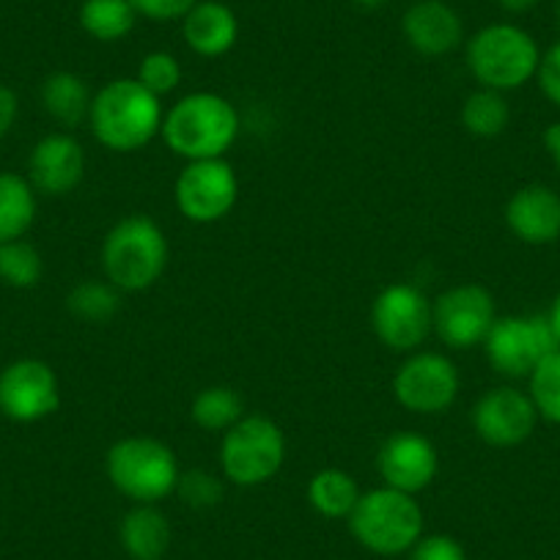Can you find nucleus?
Returning <instances> with one entry per match:
<instances>
[{
	"label": "nucleus",
	"mask_w": 560,
	"mask_h": 560,
	"mask_svg": "<svg viewBox=\"0 0 560 560\" xmlns=\"http://www.w3.org/2000/svg\"><path fill=\"white\" fill-rule=\"evenodd\" d=\"M163 102L135 78L102 85L91 102L89 124L94 138L110 152L129 154L149 147L163 129Z\"/></svg>",
	"instance_id": "obj_1"
},
{
	"label": "nucleus",
	"mask_w": 560,
	"mask_h": 560,
	"mask_svg": "<svg viewBox=\"0 0 560 560\" xmlns=\"http://www.w3.org/2000/svg\"><path fill=\"white\" fill-rule=\"evenodd\" d=\"M165 147L187 163L218 160L229 154L240 135V113L225 96L196 91L182 96L163 118Z\"/></svg>",
	"instance_id": "obj_2"
},
{
	"label": "nucleus",
	"mask_w": 560,
	"mask_h": 560,
	"mask_svg": "<svg viewBox=\"0 0 560 560\" xmlns=\"http://www.w3.org/2000/svg\"><path fill=\"white\" fill-rule=\"evenodd\" d=\"M168 267V240L147 214H129L102 242V272L118 292L154 287Z\"/></svg>",
	"instance_id": "obj_3"
},
{
	"label": "nucleus",
	"mask_w": 560,
	"mask_h": 560,
	"mask_svg": "<svg viewBox=\"0 0 560 560\" xmlns=\"http://www.w3.org/2000/svg\"><path fill=\"white\" fill-rule=\"evenodd\" d=\"M105 472L116 492L132 500L135 505H158L160 500L176 492L182 476L171 445L158 438H147V434H135V438L113 443L105 456Z\"/></svg>",
	"instance_id": "obj_4"
},
{
	"label": "nucleus",
	"mask_w": 560,
	"mask_h": 560,
	"mask_svg": "<svg viewBox=\"0 0 560 560\" xmlns=\"http://www.w3.org/2000/svg\"><path fill=\"white\" fill-rule=\"evenodd\" d=\"M349 530L374 555H404L423 536V511L415 494L380 487L360 494L349 514Z\"/></svg>",
	"instance_id": "obj_5"
},
{
	"label": "nucleus",
	"mask_w": 560,
	"mask_h": 560,
	"mask_svg": "<svg viewBox=\"0 0 560 560\" xmlns=\"http://www.w3.org/2000/svg\"><path fill=\"white\" fill-rule=\"evenodd\" d=\"M541 50L527 31L509 23H494L478 31L467 42V69L481 89L505 91L522 89L536 78Z\"/></svg>",
	"instance_id": "obj_6"
},
{
	"label": "nucleus",
	"mask_w": 560,
	"mask_h": 560,
	"mask_svg": "<svg viewBox=\"0 0 560 560\" xmlns=\"http://www.w3.org/2000/svg\"><path fill=\"white\" fill-rule=\"evenodd\" d=\"M287 462V434L267 415H245L223 432L220 470L236 487L272 481Z\"/></svg>",
	"instance_id": "obj_7"
},
{
	"label": "nucleus",
	"mask_w": 560,
	"mask_h": 560,
	"mask_svg": "<svg viewBox=\"0 0 560 560\" xmlns=\"http://www.w3.org/2000/svg\"><path fill=\"white\" fill-rule=\"evenodd\" d=\"M483 349L498 374L522 380L530 376L547 354L560 349V343L547 316H498Z\"/></svg>",
	"instance_id": "obj_8"
},
{
	"label": "nucleus",
	"mask_w": 560,
	"mask_h": 560,
	"mask_svg": "<svg viewBox=\"0 0 560 560\" xmlns=\"http://www.w3.org/2000/svg\"><path fill=\"white\" fill-rule=\"evenodd\" d=\"M371 325L393 352H418L434 332V303L415 283H390L371 305Z\"/></svg>",
	"instance_id": "obj_9"
},
{
	"label": "nucleus",
	"mask_w": 560,
	"mask_h": 560,
	"mask_svg": "<svg viewBox=\"0 0 560 560\" xmlns=\"http://www.w3.org/2000/svg\"><path fill=\"white\" fill-rule=\"evenodd\" d=\"M459 369L440 352H412L393 376V393L404 409L443 415L459 396Z\"/></svg>",
	"instance_id": "obj_10"
},
{
	"label": "nucleus",
	"mask_w": 560,
	"mask_h": 560,
	"mask_svg": "<svg viewBox=\"0 0 560 560\" xmlns=\"http://www.w3.org/2000/svg\"><path fill=\"white\" fill-rule=\"evenodd\" d=\"M240 198V179L225 158L196 160L176 179V207L192 223H218Z\"/></svg>",
	"instance_id": "obj_11"
},
{
	"label": "nucleus",
	"mask_w": 560,
	"mask_h": 560,
	"mask_svg": "<svg viewBox=\"0 0 560 560\" xmlns=\"http://www.w3.org/2000/svg\"><path fill=\"white\" fill-rule=\"evenodd\" d=\"M494 319V298L481 283L451 287L434 303V332L451 349H472L487 341Z\"/></svg>",
	"instance_id": "obj_12"
},
{
	"label": "nucleus",
	"mask_w": 560,
	"mask_h": 560,
	"mask_svg": "<svg viewBox=\"0 0 560 560\" xmlns=\"http://www.w3.org/2000/svg\"><path fill=\"white\" fill-rule=\"evenodd\" d=\"M61 404L58 376L45 360L23 358L0 371V412L18 423L50 418Z\"/></svg>",
	"instance_id": "obj_13"
},
{
	"label": "nucleus",
	"mask_w": 560,
	"mask_h": 560,
	"mask_svg": "<svg viewBox=\"0 0 560 560\" xmlns=\"http://www.w3.org/2000/svg\"><path fill=\"white\" fill-rule=\"evenodd\" d=\"M472 429L492 448H516L530 440L538 423V409L530 393L516 387H492L476 401L470 412Z\"/></svg>",
	"instance_id": "obj_14"
},
{
	"label": "nucleus",
	"mask_w": 560,
	"mask_h": 560,
	"mask_svg": "<svg viewBox=\"0 0 560 560\" xmlns=\"http://www.w3.org/2000/svg\"><path fill=\"white\" fill-rule=\"evenodd\" d=\"M376 470H380L385 487L418 494L438 478L440 454L432 440L423 434L396 432L382 443Z\"/></svg>",
	"instance_id": "obj_15"
},
{
	"label": "nucleus",
	"mask_w": 560,
	"mask_h": 560,
	"mask_svg": "<svg viewBox=\"0 0 560 560\" xmlns=\"http://www.w3.org/2000/svg\"><path fill=\"white\" fill-rule=\"evenodd\" d=\"M85 152L67 132L42 138L28 158V182L45 196H67L83 182Z\"/></svg>",
	"instance_id": "obj_16"
},
{
	"label": "nucleus",
	"mask_w": 560,
	"mask_h": 560,
	"mask_svg": "<svg viewBox=\"0 0 560 560\" xmlns=\"http://www.w3.org/2000/svg\"><path fill=\"white\" fill-rule=\"evenodd\" d=\"M401 34L415 52L440 58L454 52L465 39V25L445 0H418L404 12Z\"/></svg>",
	"instance_id": "obj_17"
},
{
	"label": "nucleus",
	"mask_w": 560,
	"mask_h": 560,
	"mask_svg": "<svg viewBox=\"0 0 560 560\" xmlns=\"http://www.w3.org/2000/svg\"><path fill=\"white\" fill-rule=\"evenodd\" d=\"M505 223L525 245H552L560 240V196L552 187H520L505 203Z\"/></svg>",
	"instance_id": "obj_18"
},
{
	"label": "nucleus",
	"mask_w": 560,
	"mask_h": 560,
	"mask_svg": "<svg viewBox=\"0 0 560 560\" xmlns=\"http://www.w3.org/2000/svg\"><path fill=\"white\" fill-rule=\"evenodd\" d=\"M182 36L196 56L220 58L236 45L240 20L220 0H198L182 18Z\"/></svg>",
	"instance_id": "obj_19"
},
{
	"label": "nucleus",
	"mask_w": 560,
	"mask_h": 560,
	"mask_svg": "<svg viewBox=\"0 0 560 560\" xmlns=\"http://www.w3.org/2000/svg\"><path fill=\"white\" fill-rule=\"evenodd\" d=\"M118 541L132 560H163L171 547V522L158 505L138 503L118 525Z\"/></svg>",
	"instance_id": "obj_20"
},
{
	"label": "nucleus",
	"mask_w": 560,
	"mask_h": 560,
	"mask_svg": "<svg viewBox=\"0 0 560 560\" xmlns=\"http://www.w3.org/2000/svg\"><path fill=\"white\" fill-rule=\"evenodd\" d=\"M91 102H94V94L85 80L74 72H52L42 83V105L63 127H78L89 121Z\"/></svg>",
	"instance_id": "obj_21"
},
{
	"label": "nucleus",
	"mask_w": 560,
	"mask_h": 560,
	"mask_svg": "<svg viewBox=\"0 0 560 560\" xmlns=\"http://www.w3.org/2000/svg\"><path fill=\"white\" fill-rule=\"evenodd\" d=\"M36 218V190L18 174H0V245L23 240Z\"/></svg>",
	"instance_id": "obj_22"
},
{
	"label": "nucleus",
	"mask_w": 560,
	"mask_h": 560,
	"mask_svg": "<svg viewBox=\"0 0 560 560\" xmlns=\"http://www.w3.org/2000/svg\"><path fill=\"white\" fill-rule=\"evenodd\" d=\"M360 487L347 470L338 467H325L316 472L308 483V500L316 514L327 520H349L360 500Z\"/></svg>",
	"instance_id": "obj_23"
},
{
	"label": "nucleus",
	"mask_w": 560,
	"mask_h": 560,
	"mask_svg": "<svg viewBox=\"0 0 560 560\" xmlns=\"http://www.w3.org/2000/svg\"><path fill=\"white\" fill-rule=\"evenodd\" d=\"M138 12L129 0H85L80 25L96 42H118L135 28Z\"/></svg>",
	"instance_id": "obj_24"
},
{
	"label": "nucleus",
	"mask_w": 560,
	"mask_h": 560,
	"mask_svg": "<svg viewBox=\"0 0 560 560\" xmlns=\"http://www.w3.org/2000/svg\"><path fill=\"white\" fill-rule=\"evenodd\" d=\"M462 124L472 138H498L509 129L511 107L500 91L478 89L462 105Z\"/></svg>",
	"instance_id": "obj_25"
},
{
	"label": "nucleus",
	"mask_w": 560,
	"mask_h": 560,
	"mask_svg": "<svg viewBox=\"0 0 560 560\" xmlns=\"http://www.w3.org/2000/svg\"><path fill=\"white\" fill-rule=\"evenodd\" d=\"M190 415L203 432H229L236 420L245 418V401L234 387L212 385L192 398Z\"/></svg>",
	"instance_id": "obj_26"
},
{
	"label": "nucleus",
	"mask_w": 560,
	"mask_h": 560,
	"mask_svg": "<svg viewBox=\"0 0 560 560\" xmlns=\"http://www.w3.org/2000/svg\"><path fill=\"white\" fill-rule=\"evenodd\" d=\"M67 308L80 322L105 325L121 308V292L113 287L110 280H83L69 292Z\"/></svg>",
	"instance_id": "obj_27"
},
{
	"label": "nucleus",
	"mask_w": 560,
	"mask_h": 560,
	"mask_svg": "<svg viewBox=\"0 0 560 560\" xmlns=\"http://www.w3.org/2000/svg\"><path fill=\"white\" fill-rule=\"evenodd\" d=\"M45 261L31 242L12 240L0 245V280L12 289H31L42 280Z\"/></svg>",
	"instance_id": "obj_28"
},
{
	"label": "nucleus",
	"mask_w": 560,
	"mask_h": 560,
	"mask_svg": "<svg viewBox=\"0 0 560 560\" xmlns=\"http://www.w3.org/2000/svg\"><path fill=\"white\" fill-rule=\"evenodd\" d=\"M527 380H530V398L538 409V418L560 427V349L547 354Z\"/></svg>",
	"instance_id": "obj_29"
},
{
	"label": "nucleus",
	"mask_w": 560,
	"mask_h": 560,
	"mask_svg": "<svg viewBox=\"0 0 560 560\" xmlns=\"http://www.w3.org/2000/svg\"><path fill=\"white\" fill-rule=\"evenodd\" d=\"M138 80L140 85H147L152 94H158L163 100L165 94L179 89L182 83V63L176 61V56L171 52L158 50V52H149V56L140 58V67H138Z\"/></svg>",
	"instance_id": "obj_30"
},
{
	"label": "nucleus",
	"mask_w": 560,
	"mask_h": 560,
	"mask_svg": "<svg viewBox=\"0 0 560 560\" xmlns=\"http://www.w3.org/2000/svg\"><path fill=\"white\" fill-rule=\"evenodd\" d=\"M176 492L192 509H212L223 500V483L207 470H187L179 476Z\"/></svg>",
	"instance_id": "obj_31"
},
{
	"label": "nucleus",
	"mask_w": 560,
	"mask_h": 560,
	"mask_svg": "<svg viewBox=\"0 0 560 560\" xmlns=\"http://www.w3.org/2000/svg\"><path fill=\"white\" fill-rule=\"evenodd\" d=\"M409 560H467V552L454 536L434 533L415 541V547L409 549Z\"/></svg>",
	"instance_id": "obj_32"
},
{
	"label": "nucleus",
	"mask_w": 560,
	"mask_h": 560,
	"mask_svg": "<svg viewBox=\"0 0 560 560\" xmlns=\"http://www.w3.org/2000/svg\"><path fill=\"white\" fill-rule=\"evenodd\" d=\"M138 12V18H149L154 23H171L182 20L198 0H129Z\"/></svg>",
	"instance_id": "obj_33"
},
{
	"label": "nucleus",
	"mask_w": 560,
	"mask_h": 560,
	"mask_svg": "<svg viewBox=\"0 0 560 560\" xmlns=\"http://www.w3.org/2000/svg\"><path fill=\"white\" fill-rule=\"evenodd\" d=\"M536 80L541 94L547 96L552 105L560 107V42H555V45L541 56Z\"/></svg>",
	"instance_id": "obj_34"
},
{
	"label": "nucleus",
	"mask_w": 560,
	"mask_h": 560,
	"mask_svg": "<svg viewBox=\"0 0 560 560\" xmlns=\"http://www.w3.org/2000/svg\"><path fill=\"white\" fill-rule=\"evenodd\" d=\"M18 113H20L18 94H14L9 85H0V138H3V135H9V129L14 127V121H18Z\"/></svg>",
	"instance_id": "obj_35"
},
{
	"label": "nucleus",
	"mask_w": 560,
	"mask_h": 560,
	"mask_svg": "<svg viewBox=\"0 0 560 560\" xmlns=\"http://www.w3.org/2000/svg\"><path fill=\"white\" fill-rule=\"evenodd\" d=\"M544 147H547L549 158H552V163L558 165L560 171V124L547 127V132H544Z\"/></svg>",
	"instance_id": "obj_36"
},
{
	"label": "nucleus",
	"mask_w": 560,
	"mask_h": 560,
	"mask_svg": "<svg viewBox=\"0 0 560 560\" xmlns=\"http://www.w3.org/2000/svg\"><path fill=\"white\" fill-rule=\"evenodd\" d=\"M498 3L505 9V12L522 14V12H530V9L536 7L538 0H498Z\"/></svg>",
	"instance_id": "obj_37"
},
{
	"label": "nucleus",
	"mask_w": 560,
	"mask_h": 560,
	"mask_svg": "<svg viewBox=\"0 0 560 560\" xmlns=\"http://www.w3.org/2000/svg\"><path fill=\"white\" fill-rule=\"evenodd\" d=\"M547 319H549V325H552L555 338H558V343H560V294L555 298V303H552V308H549Z\"/></svg>",
	"instance_id": "obj_38"
},
{
	"label": "nucleus",
	"mask_w": 560,
	"mask_h": 560,
	"mask_svg": "<svg viewBox=\"0 0 560 560\" xmlns=\"http://www.w3.org/2000/svg\"><path fill=\"white\" fill-rule=\"evenodd\" d=\"M360 9H365V12H376V9H382L387 3V0H354Z\"/></svg>",
	"instance_id": "obj_39"
},
{
	"label": "nucleus",
	"mask_w": 560,
	"mask_h": 560,
	"mask_svg": "<svg viewBox=\"0 0 560 560\" xmlns=\"http://www.w3.org/2000/svg\"><path fill=\"white\" fill-rule=\"evenodd\" d=\"M555 20H558V25H560V0H558V7H555Z\"/></svg>",
	"instance_id": "obj_40"
}]
</instances>
